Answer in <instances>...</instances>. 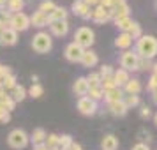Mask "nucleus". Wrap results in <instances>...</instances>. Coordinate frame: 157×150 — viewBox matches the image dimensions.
Segmentation results:
<instances>
[{
    "instance_id": "obj_1",
    "label": "nucleus",
    "mask_w": 157,
    "mask_h": 150,
    "mask_svg": "<svg viewBox=\"0 0 157 150\" xmlns=\"http://www.w3.org/2000/svg\"><path fill=\"white\" fill-rule=\"evenodd\" d=\"M134 53L140 58H152L157 55V39L154 36H141L134 44Z\"/></svg>"
},
{
    "instance_id": "obj_2",
    "label": "nucleus",
    "mask_w": 157,
    "mask_h": 150,
    "mask_svg": "<svg viewBox=\"0 0 157 150\" xmlns=\"http://www.w3.org/2000/svg\"><path fill=\"white\" fill-rule=\"evenodd\" d=\"M32 48L36 53H50L51 48H53V39H51V34L48 32H43V30H39L36 36L32 37Z\"/></svg>"
},
{
    "instance_id": "obj_3",
    "label": "nucleus",
    "mask_w": 157,
    "mask_h": 150,
    "mask_svg": "<svg viewBox=\"0 0 157 150\" xmlns=\"http://www.w3.org/2000/svg\"><path fill=\"white\" fill-rule=\"evenodd\" d=\"M78 46H81L83 50H90L92 44L95 43V34L90 27H79L76 32H74V41Z\"/></svg>"
},
{
    "instance_id": "obj_4",
    "label": "nucleus",
    "mask_w": 157,
    "mask_h": 150,
    "mask_svg": "<svg viewBox=\"0 0 157 150\" xmlns=\"http://www.w3.org/2000/svg\"><path fill=\"white\" fill-rule=\"evenodd\" d=\"M7 143L11 148L14 150H23L29 147L30 143V136L23 131V129H13L7 136Z\"/></svg>"
},
{
    "instance_id": "obj_5",
    "label": "nucleus",
    "mask_w": 157,
    "mask_h": 150,
    "mask_svg": "<svg viewBox=\"0 0 157 150\" xmlns=\"http://www.w3.org/2000/svg\"><path fill=\"white\" fill-rule=\"evenodd\" d=\"M7 29H13L14 32H25L30 29V16L25 13H14L7 23Z\"/></svg>"
},
{
    "instance_id": "obj_6",
    "label": "nucleus",
    "mask_w": 157,
    "mask_h": 150,
    "mask_svg": "<svg viewBox=\"0 0 157 150\" xmlns=\"http://www.w3.org/2000/svg\"><path fill=\"white\" fill-rule=\"evenodd\" d=\"M138 60H140V57L134 53V50H125L120 55V67L125 69L127 72L138 71Z\"/></svg>"
},
{
    "instance_id": "obj_7",
    "label": "nucleus",
    "mask_w": 157,
    "mask_h": 150,
    "mask_svg": "<svg viewBox=\"0 0 157 150\" xmlns=\"http://www.w3.org/2000/svg\"><path fill=\"white\" fill-rule=\"evenodd\" d=\"M97 110H99V106H97V102L92 99H88V97H79L78 99V111L81 115H85V117H92V115L97 113Z\"/></svg>"
},
{
    "instance_id": "obj_8",
    "label": "nucleus",
    "mask_w": 157,
    "mask_h": 150,
    "mask_svg": "<svg viewBox=\"0 0 157 150\" xmlns=\"http://www.w3.org/2000/svg\"><path fill=\"white\" fill-rule=\"evenodd\" d=\"M83 53H85V50H83L81 46H78L76 43H69L67 46H65V50H64V57H65V60H69V62H72V64H76V62L81 60Z\"/></svg>"
},
{
    "instance_id": "obj_9",
    "label": "nucleus",
    "mask_w": 157,
    "mask_h": 150,
    "mask_svg": "<svg viewBox=\"0 0 157 150\" xmlns=\"http://www.w3.org/2000/svg\"><path fill=\"white\" fill-rule=\"evenodd\" d=\"M92 11L94 9L90 6H86L85 0H74L72 2V13L81 20H92Z\"/></svg>"
},
{
    "instance_id": "obj_10",
    "label": "nucleus",
    "mask_w": 157,
    "mask_h": 150,
    "mask_svg": "<svg viewBox=\"0 0 157 150\" xmlns=\"http://www.w3.org/2000/svg\"><path fill=\"white\" fill-rule=\"evenodd\" d=\"M88 90H90V87H88V81H86L85 76L76 78V81L72 83V92L76 94L78 97H85L86 94H88Z\"/></svg>"
},
{
    "instance_id": "obj_11",
    "label": "nucleus",
    "mask_w": 157,
    "mask_h": 150,
    "mask_svg": "<svg viewBox=\"0 0 157 150\" xmlns=\"http://www.w3.org/2000/svg\"><path fill=\"white\" fill-rule=\"evenodd\" d=\"M50 30H51V36L55 37H64L67 36L69 32V21H51L50 23Z\"/></svg>"
},
{
    "instance_id": "obj_12",
    "label": "nucleus",
    "mask_w": 157,
    "mask_h": 150,
    "mask_svg": "<svg viewBox=\"0 0 157 150\" xmlns=\"http://www.w3.org/2000/svg\"><path fill=\"white\" fill-rule=\"evenodd\" d=\"M37 27V29H44V27H50V18L48 14H44L41 11H36L34 14L30 16V27Z\"/></svg>"
},
{
    "instance_id": "obj_13",
    "label": "nucleus",
    "mask_w": 157,
    "mask_h": 150,
    "mask_svg": "<svg viewBox=\"0 0 157 150\" xmlns=\"http://www.w3.org/2000/svg\"><path fill=\"white\" fill-rule=\"evenodd\" d=\"M111 20V14H109V9H104L101 7V6H97V7H94L92 11V21L95 23H106Z\"/></svg>"
},
{
    "instance_id": "obj_14",
    "label": "nucleus",
    "mask_w": 157,
    "mask_h": 150,
    "mask_svg": "<svg viewBox=\"0 0 157 150\" xmlns=\"http://www.w3.org/2000/svg\"><path fill=\"white\" fill-rule=\"evenodd\" d=\"M97 62H99V57H97V53L92 50H85V53H83V57H81V60H79V64L83 65V67H94V65H97Z\"/></svg>"
},
{
    "instance_id": "obj_15",
    "label": "nucleus",
    "mask_w": 157,
    "mask_h": 150,
    "mask_svg": "<svg viewBox=\"0 0 157 150\" xmlns=\"http://www.w3.org/2000/svg\"><path fill=\"white\" fill-rule=\"evenodd\" d=\"M18 43V32L13 29H6V32L0 36V44L2 46H14Z\"/></svg>"
},
{
    "instance_id": "obj_16",
    "label": "nucleus",
    "mask_w": 157,
    "mask_h": 150,
    "mask_svg": "<svg viewBox=\"0 0 157 150\" xmlns=\"http://www.w3.org/2000/svg\"><path fill=\"white\" fill-rule=\"evenodd\" d=\"M108 111L113 115V117H124L129 110H127V106L124 104V99H122V101H117V102H109V104H108Z\"/></svg>"
},
{
    "instance_id": "obj_17",
    "label": "nucleus",
    "mask_w": 157,
    "mask_h": 150,
    "mask_svg": "<svg viewBox=\"0 0 157 150\" xmlns=\"http://www.w3.org/2000/svg\"><path fill=\"white\" fill-rule=\"evenodd\" d=\"M141 81H140V79L138 78H131L127 81V83H125V85H124V92L125 94H129V95H138V94L141 92Z\"/></svg>"
},
{
    "instance_id": "obj_18",
    "label": "nucleus",
    "mask_w": 157,
    "mask_h": 150,
    "mask_svg": "<svg viewBox=\"0 0 157 150\" xmlns=\"http://www.w3.org/2000/svg\"><path fill=\"white\" fill-rule=\"evenodd\" d=\"M129 79H131L129 72L125 71V69H122V67H118V69L113 72V81H115V85L118 87V88H124V85L127 83Z\"/></svg>"
},
{
    "instance_id": "obj_19",
    "label": "nucleus",
    "mask_w": 157,
    "mask_h": 150,
    "mask_svg": "<svg viewBox=\"0 0 157 150\" xmlns=\"http://www.w3.org/2000/svg\"><path fill=\"white\" fill-rule=\"evenodd\" d=\"M131 44H132V37L129 36L127 32H122V34H118V37L115 39V46L118 48V50H129L131 48Z\"/></svg>"
},
{
    "instance_id": "obj_20",
    "label": "nucleus",
    "mask_w": 157,
    "mask_h": 150,
    "mask_svg": "<svg viewBox=\"0 0 157 150\" xmlns=\"http://www.w3.org/2000/svg\"><path fill=\"white\" fill-rule=\"evenodd\" d=\"M124 95H125L124 88H118V87H115L113 90H109V92H104V97H102V99H104L108 104H109V102H117V101H122V99H124Z\"/></svg>"
},
{
    "instance_id": "obj_21",
    "label": "nucleus",
    "mask_w": 157,
    "mask_h": 150,
    "mask_svg": "<svg viewBox=\"0 0 157 150\" xmlns=\"http://www.w3.org/2000/svg\"><path fill=\"white\" fill-rule=\"evenodd\" d=\"M67 16H69V11L65 7H62V6H57L48 18H50V23H51V21H65Z\"/></svg>"
},
{
    "instance_id": "obj_22",
    "label": "nucleus",
    "mask_w": 157,
    "mask_h": 150,
    "mask_svg": "<svg viewBox=\"0 0 157 150\" xmlns=\"http://www.w3.org/2000/svg\"><path fill=\"white\" fill-rule=\"evenodd\" d=\"M44 140H46V131L43 127L34 129V133L30 134V143L34 147H39V145H44Z\"/></svg>"
},
{
    "instance_id": "obj_23",
    "label": "nucleus",
    "mask_w": 157,
    "mask_h": 150,
    "mask_svg": "<svg viewBox=\"0 0 157 150\" xmlns=\"http://www.w3.org/2000/svg\"><path fill=\"white\" fill-rule=\"evenodd\" d=\"M101 147H102V150H117L118 148V138L113 134H106L101 141Z\"/></svg>"
},
{
    "instance_id": "obj_24",
    "label": "nucleus",
    "mask_w": 157,
    "mask_h": 150,
    "mask_svg": "<svg viewBox=\"0 0 157 150\" xmlns=\"http://www.w3.org/2000/svg\"><path fill=\"white\" fill-rule=\"evenodd\" d=\"M11 97H13L14 102H21V101L27 97V88L23 85H16L14 88L11 90Z\"/></svg>"
},
{
    "instance_id": "obj_25",
    "label": "nucleus",
    "mask_w": 157,
    "mask_h": 150,
    "mask_svg": "<svg viewBox=\"0 0 157 150\" xmlns=\"http://www.w3.org/2000/svg\"><path fill=\"white\" fill-rule=\"evenodd\" d=\"M115 27L122 32H129L131 29V25H132V20H131V16H125V18H115Z\"/></svg>"
},
{
    "instance_id": "obj_26",
    "label": "nucleus",
    "mask_w": 157,
    "mask_h": 150,
    "mask_svg": "<svg viewBox=\"0 0 157 150\" xmlns=\"http://www.w3.org/2000/svg\"><path fill=\"white\" fill-rule=\"evenodd\" d=\"M23 7H25V0H7V11L9 13H21Z\"/></svg>"
},
{
    "instance_id": "obj_27",
    "label": "nucleus",
    "mask_w": 157,
    "mask_h": 150,
    "mask_svg": "<svg viewBox=\"0 0 157 150\" xmlns=\"http://www.w3.org/2000/svg\"><path fill=\"white\" fill-rule=\"evenodd\" d=\"M86 97L92 99V101H95V102H99V101L104 97V90H102L101 87H92V88L88 90V94H86Z\"/></svg>"
},
{
    "instance_id": "obj_28",
    "label": "nucleus",
    "mask_w": 157,
    "mask_h": 150,
    "mask_svg": "<svg viewBox=\"0 0 157 150\" xmlns=\"http://www.w3.org/2000/svg\"><path fill=\"white\" fill-rule=\"evenodd\" d=\"M43 94H44V88H43V85H41V83H32V87L27 90V95L34 97V99H39Z\"/></svg>"
},
{
    "instance_id": "obj_29",
    "label": "nucleus",
    "mask_w": 157,
    "mask_h": 150,
    "mask_svg": "<svg viewBox=\"0 0 157 150\" xmlns=\"http://www.w3.org/2000/svg\"><path fill=\"white\" fill-rule=\"evenodd\" d=\"M72 138L69 134H62V136H58V150H69L71 148V145H72Z\"/></svg>"
},
{
    "instance_id": "obj_30",
    "label": "nucleus",
    "mask_w": 157,
    "mask_h": 150,
    "mask_svg": "<svg viewBox=\"0 0 157 150\" xmlns=\"http://www.w3.org/2000/svg\"><path fill=\"white\" fill-rule=\"evenodd\" d=\"M124 104L127 106V110L140 106V104H141V101H140V95H129V94H125V95H124Z\"/></svg>"
},
{
    "instance_id": "obj_31",
    "label": "nucleus",
    "mask_w": 157,
    "mask_h": 150,
    "mask_svg": "<svg viewBox=\"0 0 157 150\" xmlns=\"http://www.w3.org/2000/svg\"><path fill=\"white\" fill-rule=\"evenodd\" d=\"M55 7H57V6H55V2H53V0H43V2L39 4V9H37V11H41V13H44V14L50 16Z\"/></svg>"
},
{
    "instance_id": "obj_32",
    "label": "nucleus",
    "mask_w": 157,
    "mask_h": 150,
    "mask_svg": "<svg viewBox=\"0 0 157 150\" xmlns=\"http://www.w3.org/2000/svg\"><path fill=\"white\" fill-rule=\"evenodd\" d=\"M44 145L48 150H55L58 147V134H46V140H44Z\"/></svg>"
},
{
    "instance_id": "obj_33",
    "label": "nucleus",
    "mask_w": 157,
    "mask_h": 150,
    "mask_svg": "<svg viewBox=\"0 0 157 150\" xmlns=\"http://www.w3.org/2000/svg\"><path fill=\"white\" fill-rule=\"evenodd\" d=\"M0 83H2V87L6 88V90H13L18 83H16V78L14 74H9V76H4V78L0 79Z\"/></svg>"
},
{
    "instance_id": "obj_34",
    "label": "nucleus",
    "mask_w": 157,
    "mask_h": 150,
    "mask_svg": "<svg viewBox=\"0 0 157 150\" xmlns=\"http://www.w3.org/2000/svg\"><path fill=\"white\" fill-rule=\"evenodd\" d=\"M127 34L132 37V41H138V39L143 36V34H141V25H140V23H136V21H132V25H131V29H129Z\"/></svg>"
},
{
    "instance_id": "obj_35",
    "label": "nucleus",
    "mask_w": 157,
    "mask_h": 150,
    "mask_svg": "<svg viewBox=\"0 0 157 150\" xmlns=\"http://www.w3.org/2000/svg\"><path fill=\"white\" fill-rule=\"evenodd\" d=\"M86 81H88V87L92 88V87H101V81H102V78H101L99 72H90L88 76H85Z\"/></svg>"
},
{
    "instance_id": "obj_36",
    "label": "nucleus",
    "mask_w": 157,
    "mask_h": 150,
    "mask_svg": "<svg viewBox=\"0 0 157 150\" xmlns=\"http://www.w3.org/2000/svg\"><path fill=\"white\" fill-rule=\"evenodd\" d=\"M115 81H113V76H108V78H102L101 81V88L104 90V92H109V90H113L115 88Z\"/></svg>"
},
{
    "instance_id": "obj_37",
    "label": "nucleus",
    "mask_w": 157,
    "mask_h": 150,
    "mask_svg": "<svg viewBox=\"0 0 157 150\" xmlns=\"http://www.w3.org/2000/svg\"><path fill=\"white\" fill-rule=\"evenodd\" d=\"M154 67V62L148 58H140L138 60V71H150Z\"/></svg>"
},
{
    "instance_id": "obj_38",
    "label": "nucleus",
    "mask_w": 157,
    "mask_h": 150,
    "mask_svg": "<svg viewBox=\"0 0 157 150\" xmlns=\"http://www.w3.org/2000/svg\"><path fill=\"white\" fill-rule=\"evenodd\" d=\"M0 102H2V106H4V110H7L9 113L14 110V106H16V102L13 101V97L11 95H6L4 99H0Z\"/></svg>"
},
{
    "instance_id": "obj_39",
    "label": "nucleus",
    "mask_w": 157,
    "mask_h": 150,
    "mask_svg": "<svg viewBox=\"0 0 157 150\" xmlns=\"http://www.w3.org/2000/svg\"><path fill=\"white\" fill-rule=\"evenodd\" d=\"M113 67L111 65H102L101 67V71H99V74H101V78H108V76H113Z\"/></svg>"
},
{
    "instance_id": "obj_40",
    "label": "nucleus",
    "mask_w": 157,
    "mask_h": 150,
    "mask_svg": "<svg viewBox=\"0 0 157 150\" xmlns=\"http://www.w3.org/2000/svg\"><path fill=\"white\" fill-rule=\"evenodd\" d=\"M147 90L148 92H154V90H157V76H150L148 78V83H147Z\"/></svg>"
},
{
    "instance_id": "obj_41",
    "label": "nucleus",
    "mask_w": 157,
    "mask_h": 150,
    "mask_svg": "<svg viewBox=\"0 0 157 150\" xmlns=\"http://www.w3.org/2000/svg\"><path fill=\"white\" fill-rule=\"evenodd\" d=\"M140 115H141V118H150V117H152V110H150V106L143 104V106L140 108Z\"/></svg>"
},
{
    "instance_id": "obj_42",
    "label": "nucleus",
    "mask_w": 157,
    "mask_h": 150,
    "mask_svg": "<svg viewBox=\"0 0 157 150\" xmlns=\"http://www.w3.org/2000/svg\"><path fill=\"white\" fill-rule=\"evenodd\" d=\"M11 16H13V13H9L7 9H0V20H2L4 23H9Z\"/></svg>"
},
{
    "instance_id": "obj_43",
    "label": "nucleus",
    "mask_w": 157,
    "mask_h": 150,
    "mask_svg": "<svg viewBox=\"0 0 157 150\" xmlns=\"http://www.w3.org/2000/svg\"><path fill=\"white\" fill-rule=\"evenodd\" d=\"M11 120V113L6 110H0V124H7Z\"/></svg>"
},
{
    "instance_id": "obj_44",
    "label": "nucleus",
    "mask_w": 157,
    "mask_h": 150,
    "mask_svg": "<svg viewBox=\"0 0 157 150\" xmlns=\"http://www.w3.org/2000/svg\"><path fill=\"white\" fill-rule=\"evenodd\" d=\"M131 150H150V147L147 145V143H136Z\"/></svg>"
},
{
    "instance_id": "obj_45",
    "label": "nucleus",
    "mask_w": 157,
    "mask_h": 150,
    "mask_svg": "<svg viewBox=\"0 0 157 150\" xmlns=\"http://www.w3.org/2000/svg\"><path fill=\"white\" fill-rule=\"evenodd\" d=\"M9 74H13L11 67H7V65H2V78H4V76H9ZM2 78H0V79H2Z\"/></svg>"
},
{
    "instance_id": "obj_46",
    "label": "nucleus",
    "mask_w": 157,
    "mask_h": 150,
    "mask_svg": "<svg viewBox=\"0 0 157 150\" xmlns=\"http://www.w3.org/2000/svg\"><path fill=\"white\" fill-rule=\"evenodd\" d=\"M85 4L94 9V7H97V6H99V0H85Z\"/></svg>"
},
{
    "instance_id": "obj_47",
    "label": "nucleus",
    "mask_w": 157,
    "mask_h": 150,
    "mask_svg": "<svg viewBox=\"0 0 157 150\" xmlns=\"http://www.w3.org/2000/svg\"><path fill=\"white\" fill-rule=\"evenodd\" d=\"M6 29H7V23H4L2 20H0V36H2L4 32H6Z\"/></svg>"
},
{
    "instance_id": "obj_48",
    "label": "nucleus",
    "mask_w": 157,
    "mask_h": 150,
    "mask_svg": "<svg viewBox=\"0 0 157 150\" xmlns=\"http://www.w3.org/2000/svg\"><path fill=\"white\" fill-rule=\"evenodd\" d=\"M69 150H83V147H81L79 143H72V145H71V148H69Z\"/></svg>"
},
{
    "instance_id": "obj_49",
    "label": "nucleus",
    "mask_w": 157,
    "mask_h": 150,
    "mask_svg": "<svg viewBox=\"0 0 157 150\" xmlns=\"http://www.w3.org/2000/svg\"><path fill=\"white\" fill-rule=\"evenodd\" d=\"M7 7V0H0V9H6Z\"/></svg>"
},
{
    "instance_id": "obj_50",
    "label": "nucleus",
    "mask_w": 157,
    "mask_h": 150,
    "mask_svg": "<svg viewBox=\"0 0 157 150\" xmlns=\"http://www.w3.org/2000/svg\"><path fill=\"white\" fill-rule=\"evenodd\" d=\"M152 101L157 104V90H154V92H152Z\"/></svg>"
},
{
    "instance_id": "obj_51",
    "label": "nucleus",
    "mask_w": 157,
    "mask_h": 150,
    "mask_svg": "<svg viewBox=\"0 0 157 150\" xmlns=\"http://www.w3.org/2000/svg\"><path fill=\"white\" fill-rule=\"evenodd\" d=\"M34 150H48L46 145H39V147H34Z\"/></svg>"
},
{
    "instance_id": "obj_52",
    "label": "nucleus",
    "mask_w": 157,
    "mask_h": 150,
    "mask_svg": "<svg viewBox=\"0 0 157 150\" xmlns=\"http://www.w3.org/2000/svg\"><path fill=\"white\" fill-rule=\"evenodd\" d=\"M152 71H154V72H152V74H154V76H157V62H155V64H154V67H152Z\"/></svg>"
},
{
    "instance_id": "obj_53",
    "label": "nucleus",
    "mask_w": 157,
    "mask_h": 150,
    "mask_svg": "<svg viewBox=\"0 0 157 150\" xmlns=\"http://www.w3.org/2000/svg\"><path fill=\"white\" fill-rule=\"evenodd\" d=\"M32 83H39V78L37 76H32Z\"/></svg>"
},
{
    "instance_id": "obj_54",
    "label": "nucleus",
    "mask_w": 157,
    "mask_h": 150,
    "mask_svg": "<svg viewBox=\"0 0 157 150\" xmlns=\"http://www.w3.org/2000/svg\"><path fill=\"white\" fill-rule=\"evenodd\" d=\"M154 124L157 125V111H155V115H154Z\"/></svg>"
},
{
    "instance_id": "obj_55",
    "label": "nucleus",
    "mask_w": 157,
    "mask_h": 150,
    "mask_svg": "<svg viewBox=\"0 0 157 150\" xmlns=\"http://www.w3.org/2000/svg\"><path fill=\"white\" fill-rule=\"evenodd\" d=\"M0 78H2V64H0Z\"/></svg>"
},
{
    "instance_id": "obj_56",
    "label": "nucleus",
    "mask_w": 157,
    "mask_h": 150,
    "mask_svg": "<svg viewBox=\"0 0 157 150\" xmlns=\"http://www.w3.org/2000/svg\"><path fill=\"white\" fill-rule=\"evenodd\" d=\"M155 9H157V0H155Z\"/></svg>"
}]
</instances>
